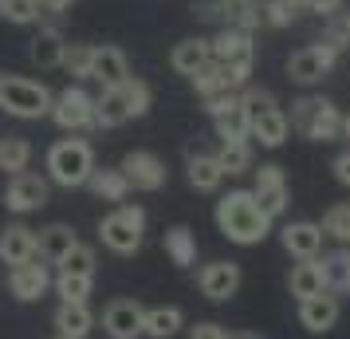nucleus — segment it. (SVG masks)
Masks as SVG:
<instances>
[{
  "instance_id": "nucleus-7",
  "label": "nucleus",
  "mask_w": 350,
  "mask_h": 339,
  "mask_svg": "<svg viewBox=\"0 0 350 339\" xmlns=\"http://www.w3.org/2000/svg\"><path fill=\"white\" fill-rule=\"evenodd\" d=\"M98 237L118 257L138 253L142 249V237H146V210L142 205H118V210H111L98 221Z\"/></svg>"
},
{
  "instance_id": "nucleus-23",
  "label": "nucleus",
  "mask_w": 350,
  "mask_h": 339,
  "mask_svg": "<svg viewBox=\"0 0 350 339\" xmlns=\"http://www.w3.org/2000/svg\"><path fill=\"white\" fill-rule=\"evenodd\" d=\"M205 64H213V55H208V40H201V36L181 40V44H174V51H170V67H174L177 75H185V79H193Z\"/></svg>"
},
{
  "instance_id": "nucleus-50",
  "label": "nucleus",
  "mask_w": 350,
  "mask_h": 339,
  "mask_svg": "<svg viewBox=\"0 0 350 339\" xmlns=\"http://www.w3.org/2000/svg\"><path fill=\"white\" fill-rule=\"evenodd\" d=\"M55 339H64V336H55Z\"/></svg>"
},
{
  "instance_id": "nucleus-9",
  "label": "nucleus",
  "mask_w": 350,
  "mask_h": 339,
  "mask_svg": "<svg viewBox=\"0 0 350 339\" xmlns=\"http://www.w3.org/2000/svg\"><path fill=\"white\" fill-rule=\"evenodd\" d=\"M205 111L213 118V130L221 142H244L248 138V111L240 103V91H224V95L205 99Z\"/></svg>"
},
{
  "instance_id": "nucleus-45",
  "label": "nucleus",
  "mask_w": 350,
  "mask_h": 339,
  "mask_svg": "<svg viewBox=\"0 0 350 339\" xmlns=\"http://www.w3.org/2000/svg\"><path fill=\"white\" fill-rule=\"evenodd\" d=\"M331 170H334V181L350 190V146H347V150H342V154H338V158L331 162Z\"/></svg>"
},
{
  "instance_id": "nucleus-14",
  "label": "nucleus",
  "mask_w": 350,
  "mask_h": 339,
  "mask_svg": "<svg viewBox=\"0 0 350 339\" xmlns=\"http://www.w3.org/2000/svg\"><path fill=\"white\" fill-rule=\"evenodd\" d=\"M48 205V178L40 174H12L8 178V190H4V210L12 213H36Z\"/></svg>"
},
{
  "instance_id": "nucleus-4",
  "label": "nucleus",
  "mask_w": 350,
  "mask_h": 339,
  "mask_svg": "<svg viewBox=\"0 0 350 339\" xmlns=\"http://www.w3.org/2000/svg\"><path fill=\"white\" fill-rule=\"evenodd\" d=\"M95 174V146L87 138H59L48 150V178L64 190H79Z\"/></svg>"
},
{
  "instance_id": "nucleus-16",
  "label": "nucleus",
  "mask_w": 350,
  "mask_h": 339,
  "mask_svg": "<svg viewBox=\"0 0 350 339\" xmlns=\"http://www.w3.org/2000/svg\"><path fill=\"white\" fill-rule=\"evenodd\" d=\"M323 229H319V221H287L284 229H280V244H284L287 257L295 260H315L319 253H323Z\"/></svg>"
},
{
  "instance_id": "nucleus-1",
  "label": "nucleus",
  "mask_w": 350,
  "mask_h": 339,
  "mask_svg": "<svg viewBox=\"0 0 350 339\" xmlns=\"http://www.w3.org/2000/svg\"><path fill=\"white\" fill-rule=\"evenodd\" d=\"M213 221H217L224 241L240 244V249H252V244L271 237V217L264 213V205L256 201L252 190H228V194L217 201Z\"/></svg>"
},
{
  "instance_id": "nucleus-20",
  "label": "nucleus",
  "mask_w": 350,
  "mask_h": 339,
  "mask_svg": "<svg viewBox=\"0 0 350 339\" xmlns=\"http://www.w3.org/2000/svg\"><path fill=\"white\" fill-rule=\"evenodd\" d=\"M91 79H98L103 87H118V83L130 79V60L122 48L114 44H103V48H91Z\"/></svg>"
},
{
  "instance_id": "nucleus-24",
  "label": "nucleus",
  "mask_w": 350,
  "mask_h": 339,
  "mask_svg": "<svg viewBox=\"0 0 350 339\" xmlns=\"http://www.w3.org/2000/svg\"><path fill=\"white\" fill-rule=\"evenodd\" d=\"M79 244V237H75V229L71 225H48V229H40V237H36V257H44L51 260V264H59V260L71 253Z\"/></svg>"
},
{
  "instance_id": "nucleus-2",
  "label": "nucleus",
  "mask_w": 350,
  "mask_h": 339,
  "mask_svg": "<svg viewBox=\"0 0 350 339\" xmlns=\"http://www.w3.org/2000/svg\"><path fill=\"white\" fill-rule=\"evenodd\" d=\"M208 55L213 64L224 67L228 87L244 91L252 83V67H256V40L252 32H240V28H221V32L208 40Z\"/></svg>"
},
{
  "instance_id": "nucleus-37",
  "label": "nucleus",
  "mask_w": 350,
  "mask_h": 339,
  "mask_svg": "<svg viewBox=\"0 0 350 339\" xmlns=\"http://www.w3.org/2000/svg\"><path fill=\"white\" fill-rule=\"evenodd\" d=\"M189 83H193V91H197L201 99H213V95H224V91H232V87H228V75H224V67H221V64H205Z\"/></svg>"
},
{
  "instance_id": "nucleus-12",
  "label": "nucleus",
  "mask_w": 350,
  "mask_h": 339,
  "mask_svg": "<svg viewBox=\"0 0 350 339\" xmlns=\"http://www.w3.org/2000/svg\"><path fill=\"white\" fill-rule=\"evenodd\" d=\"M240 284H244V273H240L237 260H208V264H201V273H197V288L213 304H228L240 292Z\"/></svg>"
},
{
  "instance_id": "nucleus-19",
  "label": "nucleus",
  "mask_w": 350,
  "mask_h": 339,
  "mask_svg": "<svg viewBox=\"0 0 350 339\" xmlns=\"http://www.w3.org/2000/svg\"><path fill=\"white\" fill-rule=\"evenodd\" d=\"M342 316V300L331 296V292H319V296H307L299 300V323L311 331V336H327Z\"/></svg>"
},
{
  "instance_id": "nucleus-27",
  "label": "nucleus",
  "mask_w": 350,
  "mask_h": 339,
  "mask_svg": "<svg viewBox=\"0 0 350 339\" xmlns=\"http://www.w3.org/2000/svg\"><path fill=\"white\" fill-rule=\"evenodd\" d=\"M36 257V233L28 225H8L0 233V260L4 264H24V260Z\"/></svg>"
},
{
  "instance_id": "nucleus-30",
  "label": "nucleus",
  "mask_w": 350,
  "mask_h": 339,
  "mask_svg": "<svg viewBox=\"0 0 350 339\" xmlns=\"http://www.w3.org/2000/svg\"><path fill=\"white\" fill-rule=\"evenodd\" d=\"M287 288H291V296H295V300H307V296H319V292H327L319 257H315V260H299V264L291 268V276H287Z\"/></svg>"
},
{
  "instance_id": "nucleus-6",
  "label": "nucleus",
  "mask_w": 350,
  "mask_h": 339,
  "mask_svg": "<svg viewBox=\"0 0 350 339\" xmlns=\"http://www.w3.org/2000/svg\"><path fill=\"white\" fill-rule=\"evenodd\" d=\"M48 83L24 79V75H0V111L12 118H44L51 111Z\"/></svg>"
},
{
  "instance_id": "nucleus-47",
  "label": "nucleus",
  "mask_w": 350,
  "mask_h": 339,
  "mask_svg": "<svg viewBox=\"0 0 350 339\" xmlns=\"http://www.w3.org/2000/svg\"><path fill=\"white\" fill-rule=\"evenodd\" d=\"M40 8H48V12H64V8H71L75 0H36Z\"/></svg>"
},
{
  "instance_id": "nucleus-34",
  "label": "nucleus",
  "mask_w": 350,
  "mask_h": 339,
  "mask_svg": "<svg viewBox=\"0 0 350 339\" xmlns=\"http://www.w3.org/2000/svg\"><path fill=\"white\" fill-rule=\"evenodd\" d=\"M217 162H221L224 178H240V174H248V170H252V142H248V138H244V142H221Z\"/></svg>"
},
{
  "instance_id": "nucleus-31",
  "label": "nucleus",
  "mask_w": 350,
  "mask_h": 339,
  "mask_svg": "<svg viewBox=\"0 0 350 339\" xmlns=\"http://www.w3.org/2000/svg\"><path fill=\"white\" fill-rule=\"evenodd\" d=\"M87 186H91V194L103 197V201H126V194H130V181L118 166H114V170L111 166H103V170L95 166V174H91Z\"/></svg>"
},
{
  "instance_id": "nucleus-13",
  "label": "nucleus",
  "mask_w": 350,
  "mask_h": 339,
  "mask_svg": "<svg viewBox=\"0 0 350 339\" xmlns=\"http://www.w3.org/2000/svg\"><path fill=\"white\" fill-rule=\"evenodd\" d=\"M122 174H126L130 190H142V194H158L161 186H165V162L154 154V150H130L122 166H118Z\"/></svg>"
},
{
  "instance_id": "nucleus-8",
  "label": "nucleus",
  "mask_w": 350,
  "mask_h": 339,
  "mask_svg": "<svg viewBox=\"0 0 350 339\" xmlns=\"http://www.w3.org/2000/svg\"><path fill=\"white\" fill-rule=\"evenodd\" d=\"M334 67H338V51L331 44H307V48L291 51V60H287V79L299 83V87H315L331 75Z\"/></svg>"
},
{
  "instance_id": "nucleus-3",
  "label": "nucleus",
  "mask_w": 350,
  "mask_h": 339,
  "mask_svg": "<svg viewBox=\"0 0 350 339\" xmlns=\"http://www.w3.org/2000/svg\"><path fill=\"white\" fill-rule=\"evenodd\" d=\"M150 87L142 79H134L130 75L126 83H118V87H103V95L95 99V127L111 130V127H122L130 118H142L150 111Z\"/></svg>"
},
{
  "instance_id": "nucleus-22",
  "label": "nucleus",
  "mask_w": 350,
  "mask_h": 339,
  "mask_svg": "<svg viewBox=\"0 0 350 339\" xmlns=\"http://www.w3.org/2000/svg\"><path fill=\"white\" fill-rule=\"evenodd\" d=\"M185 170H189V186L197 190V194H217V190H221L224 170H221V162H217V154L197 150V154L185 158Z\"/></svg>"
},
{
  "instance_id": "nucleus-42",
  "label": "nucleus",
  "mask_w": 350,
  "mask_h": 339,
  "mask_svg": "<svg viewBox=\"0 0 350 339\" xmlns=\"http://www.w3.org/2000/svg\"><path fill=\"white\" fill-rule=\"evenodd\" d=\"M64 67L75 75V79H91V48H87V44H67Z\"/></svg>"
},
{
  "instance_id": "nucleus-49",
  "label": "nucleus",
  "mask_w": 350,
  "mask_h": 339,
  "mask_svg": "<svg viewBox=\"0 0 350 339\" xmlns=\"http://www.w3.org/2000/svg\"><path fill=\"white\" fill-rule=\"evenodd\" d=\"M228 339H260L256 331H228Z\"/></svg>"
},
{
  "instance_id": "nucleus-44",
  "label": "nucleus",
  "mask_w": 350,
  "mask_h": 339,
  "mask_svg": "<svg viewBox=\"0 0 350 339\" xmlns=\"http://www.w3.org/2000/svg\"><path fill=\"white\" fill-rule=\"evenodd\" d=\"M303 4V12H315V16H334V12H338V8H342V0H299Z\"/></svg>"
},
{
  "instance_id": "nucleus-11",
  "label": "nucleus",
  "mask_w": 350,
  "mask_h": 339,
  "mask_svg": "<svg viewBox=\"0 0 350 339\" xmlns=\"http://www.w3.org/2000/svg\"><path fill=\"white\" fill-rule=\"evenodd\" d=\"M252 174H256L252 194H256V201L264 205V213H268L271 221H275V217H284L287 205H291V186H287L284 166L264 162V166H260V170H252Z\"/></svg>"
},
{
  "instance_id": "nucleus-18",
  "label": "nucleus",
  "mask_w": 350,
  "mask_h": 339,
  "mask_svg": "<svg viewBox=\"0 0 350 339\" xmlns=\"http://www.w3.org/2000/svg\"><path fill=\"white\" fill-rule=\"evenodd\" d=\"M48 288H51V273H48V264H40L36 257L8 273V292L16 296L20 304H32L40 296H48Z\"/></svg>"
},
{
  "instance_id": "nucleus-43",
  "label": "nucleus",
  "mask_w": 350,
  "mask_h": 339,
  "mask_svg": "<svg viewBox=\"0 0 350 339\" xmlns=\"http://www.w3.org/2000/svg\"><path fill=\"white\" fill-rule=\"evenodd\" d=\"M189 339H228V331H224L217 320H201L189 327Z\"/></svg>"
},
{
  "instance_id": "nucleus-33",
  "label": "nucleus",
  "mask_w": 350,
  "mask_h": 339,
  "mask_svg": "<svg viewBox=\"0 0 350 339\" xmlns=\"http://www.w3.org/2000/svg\"><path fill=\"white\" fill-rule=\"evenodd\" d=\"M28 162H32V142H28V138H20V134L0 138V170H4L8 178H12V174H24Z\"/></svg>"
},
{
  "instance_id": "nucleus-39",
  "label": "nucleus",
  "mask_w": 350,
  "mask_h": 339,
  "mask_svg": "<svg viewBox=\"0 0 350 339\" xmlns=\"http://www.w3.org/2000/svg\"><path fill=\"white\" fill-rule=\"evenodd\" d=\"M95 264H98L95 249L79 241V244H75V249H71V253H67L64 260H59V264H55V268H59V273H71V276H95Z\"/></svg>"
},
{
  "instance_id": "nucleus-36",
  "label": "nucleus",
  "mask_w": 350,
  "mask_h": 339,
  "mask_svg": "<svg viewBox=\"0 0 350 339\" xmlns=\"http://www.w3.org/2000/svg\"><path fill=\"white\" fill-rule=\"evenodd\" d=\"M51 288L59 292L64 304H87V296L95 288V276H71V273H59L51 280Z\"/></svg>"
},
{
  "instance_id": "nucleus-25",
  "label": "nucleus",
  "mask_w": 350,
  "mask_h": 339,
  "mask_svg": "<svg viewBox=\"0 0 350 339\" xmlns=\"http://www.w3.org/2000/svg\"><path fill=\"white\" fill-rule=\"evenodd\" d=\"M91 327H95V312L91 304H64L55 307V331L64 339H87L91 336Z\"/></svg>"
},
{
  "instance_id": "nucleus-26",
  "label": "nucleus",
  "mask_w": 350,
  "mask_h": 339,
  "mask_svg": "<svg viewBox=\"0 0 350 339\" xmlns=\"http://www.w3.org/2000/svg\"><path fill=\"white\" fill-rule=\"evenodd\" d=\"M64 51H67V40L59 28H40L32 40V48H28V55H32L36 67L51 71V67H64Z\"/></svg>"
},
{
  "instance_id": "nucleus-32",
  "label": "nucleus",
  "mask_w": 350,
  "mask_h": 339,
  "mask_svg": "<svg viewBox=\"0 0 350 339\" xmlns=\"http://www.w3.org/2000/svg\"><path fill=\"white\" fill-rule=\"evenodd\" d=\"M165 257L174 260L177 268H189V264H197V237H193L185 225L165 229Z\"/></svg>"
},
{
  "instance_id": "nucleus-5",
  "label": "nucleus",
  "mask_w": 350,
  "mask_h": 339,
  "mask_svg": "<svg viewBox=\"0 0 350 339\" xmlns=\"http://www.w3.org/2000/svg\"><path fill=\"white\" fill-rule=\"evenodd\" d=\"M287 123H291V130H299L303 138H311V142H338L342 111L327 95H299L291 103Z\"/></svg>"
},
{
  "instance_id": "nucleus-10",
  "label": "nucleus",
  "mask_w": 350,
  "mask_h": 339,
  "mask_svg": "<svg viewBox=\"0 0 350 339\" xmlns=\"http://www.w3.org/2000/svg\"><path fill=\"white\" fill-rule=\"evenodd\" d=\"M51 118L55 127L67 134H79V130L95 127V95H87L83 87H64L59 95L51 99Z\"/></svg>"
},
{
  "instance_id": "nucleus-17",
  "label": "nucleus",
  "mask_w": 350,
  "mask_h": 339,
  "mask_svg": "<svg viewBox=\"0 0 350 339\" xmlns=\"http://www.w3.org/2000/svg\"><path fill=\"white\" fill-rule=\"evenodd\" d=\"M146 323V307L138 300H111L103 312V331L111 339H138Z\"/></svg>"
},
{
  "instance_id": "nucleus-15",
  "label": "nucleus",
  "mask_w": 350,
  "mask_h": 339,
  "mask_svg": "<svg viewBox=\"0 0 350 339\" xmlns=\"http://www.w3.org/2000/svg\"><path fill=\"white\" fill-rule=\"evenodd\" d=\"M287 134H291V123H287V111L280 103H271L248 118V138H256L264 150H280L287 142Z\"/></svg>"
},
{
  "instance_id": "nucleus-40",
  "label": "nucleus",
  "mask_w": 350,
  "mask_h": 339,
  "mask_svg": "<svg viewBox=\"0 0 350 339\" xmlns=\"http://www.w3.org/2000/svg\"><path fill=\"white\" fill-rule=\"evenodd\" d=\"M323 44H331L338 55L350 51V12L347 8H338L334 16H327V28H323Z\"/></svg>"
},
{
  "instance_id": "nucleus-21",
  "label": "nucleus",
  "mask_w": 350,
  "mask_h": 339,
  "mask_svg": "<svg viewBox=\"0 0 350 339\" xmlns=\"http://www.w3.org/2000/svg\"><path fill=\"white\" fill-rule=\"evenodd\" d=\"M319 264H323V284L331 296H350V244H338L331 253H319Z\"/></svg>"
},
{
  "instance_id": "nucleus-48",
  "label": "nucleus",
  "mask_w": 350,
  "mask_h": 339,
  "mask_svg": "<svg viewBox=\"0 0 350 339\" xmlns=\"http://www.w3.org/2000/svg\"><path fill=\"white\" fill-rule=\"evenodd\" d=\"M338 138L350 146V114H342V130H338Z\"/></svg>"
},
{
  "instance_id": "nucleus-29",
  "label": "nucleus",
  "mask_w": 350,
  "mask_h": 339,
  "mask_svg": "<svg viewBox=\"0 0 350 339\" xmlns=\"http://www.w3.org/2000/svg\"><path fill=\"white\" fill-rule=\"evenodd\" d=\"M185 327V312L177 304H158V307H146V323H142V336L150 339H174L177 331Z\"/></svg>"
},
{
  "instance_id": "nucleus-41",
  "label": "nucleus",
  "mask_w": 350,
  "mask_h": 339,
  "mask_svg": "<svg viewBox=\"0 0 350 339\" xmlns=\"http://www.w3.org/2000/svg\"><path fill=\"white\" fill-rule=\"evenodd\" d=\"M0 20L36 24V20H40V4H36V0H0Z\"/></svg>"
},
{
  "instance_id": "nucleus-38",
  "label": "nucleus",
  "mask_w": 350,
  "mask_h": 339,
  "mask_svg": "<svg viewBox=\"0 0 350 339\" xmlns=\"http://www.w3.org/2000/svg\"><path fill=\"white\" fill-rule=\"evenodd\" d=\"M303 16L299 0H264V24L268 28H291Z\"/></svg>"
},
{
  "instance_id": "nucleus-28",
  "label": "nucleus",
  "mask_w": 350,
  "mask_h": 339,
  "mask_svg": "<svg viewBox=\"0 0 350 339\" xmlns=\"http://www.w3.org/2000/svg\"><path fill=\"white\" fill-rule=\"evenodd\" d=\"M264 24V4L260 0H221V28L256 32Z\"/></svg>"
},
{
  "instance_id": "nucleus-35",
  "label": "nucleus",
  "mask_w": 350,
  "mask_h": 339,
  "mask_svg": "<svg viewBox=\"0 0 350 339\" xmlns=\"http://www.w3.org/2000/svg\"><path fill=\"white\" fill-rule=\"evenodd\" d=\"M323 237H331L334 244H350V201H334L331 210L323 213Z\"/></svg>"
},
{
  "instance_id": "nucleus-46",
  "label": "nucleus",
  "mask_w": 350,
  "mask_h": 339,
  "mask_svg": "<svg viewBox=\"0 0 350 339\" xmlns=\"http://www.w3.org/2000/svg\"><path fill=\"white\" fill-rule=\"evenodd\" d=\"M193 12H197L201 20H217V24H221V0H201Z\"/></svg>"
}]
</instances>
